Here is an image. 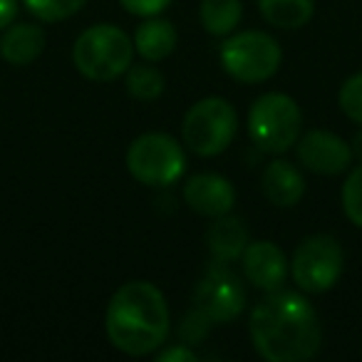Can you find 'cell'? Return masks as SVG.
<instances>
[{
    "label": "cell",
    "instance_id": "7",
    "mask_svg": "<svg viewBox=\"0 0 362 362\" xmlns=\"http://www.w3.org/2000/svg\"><path fill=\"white\" fill-rule=\"evenodd\" d=\"M238 132V115L223 97H204L184 117L181 139L194 154L218 156L231 146Z\"/></svg>",
    "mask_w": 362,
    "mask_h": 362
},
{
    "label": "cell",
    "instance_id": "24",
    "mask_svg": "<svg viewBox=\"0 0 362 362\" xmlns=\"http://www.w3.org/2000/svg\"><path fill=\"white\" fill-rule=\"evenodd\" d=\"M122 8L132 16H139V18H154L161 16L166 8L171 6V0H119Z\"/></svg>",
    "mask_w": 362,
    "mask_h": 362
},
{
    "label": "cell",
    "instance_id": "15",
    "mask_svg": "<svg viewBox=\"0 0 362 362\" xmlns=\"http://www.w3.org/2000/svg\"><path fill=\"white\" fill-rule=\"evenodd\" d=\"M206 246L209 253L216 263H233L243 256L248 246V228L243 226L241 218L236 216H216L206 231Z\"/></svg>",
    "mask_w": 362,
    "mask_h": 362
},
{
    "label": "cell",
    "instance_id": "17",
    "mask_svg": "<svg viewBox=\"0 0 362 362\" xmlns=\"http://www.w3.org/2000/svg\"><path fill=\"white\" fill-rule=\"evenodd\" d=\"M258 13L268 25L281 30H298L310 23L315 3L313 0H258Z\"/></svg>",
    "mask_w": 362,
    "mask_h": 362
},
{
    "label": "cell",
    "instance_id": "26",
    "mask_svg": "<svg viewBox=\"0 0 362 362\" xmlns=\"http://www.w3.org/2000/svg\"><path fill=\"white\" fill-rule=\"evenodd\" d=\"M21 0H0V33L6 30L11 23H16Z\"/></svg>",
    "mask_w": 362,
    "mask_h": 362
},
{
    "label": "cell",
    "instance_id": "14",
    "mask_svg": "<svg viewBox=\"0 0 362 362\" xmlns=\"http://www.w3.org/2000/svg\"><path fill=\"white\" fill-rule=\"evenodd\" d=\"M47 35L35 23H11L0 35V57L13 67L33 65L45 50Z\"/></svg>",
    "mask_w": 362,
    "mask_h": 362
},
{
    "label": "cell",
    "instance_id": "23",
    "mask_svg": "<svg viewBox=\"0 0 362 362\" xmlns=\"http://www.w3.org/2000/svg\"><path fill=\"white\" fill-rule=\"evenodd\" d=\"M337 105L345 112L347 119L362 124V72L347 77L345 85L340 87V95H337Z\"/></svg>",
    "mask_w": 362,
    "mask_h": 362
},
{
    "label": "cell",
    "instance_id": "4",
    "mask_svg": "<svg viewBox=\"0 0 362 362\" xmlns=\"http://www.w3.org/2000/svg\"><path fill=\"white\" fill-rule=\"evenodd\" d=\"M303 112L293 97L266 92L248 110V136L266 154H286L300 139Z\"/></svg>",
    "mask_w": 362,
    "mask_h": 362
},
{
    "label": "cell",
    "instance_id": "3",
    "mask_svg": "<svg viewBox=\"0 0 362 362\" xmlns=\"http://www.w3.org/2000/svg\"><path fill=\"white\" fill-rule=\"evenodd\" d=\"M134 60V42L122 28L100 23L82 33L72 47L77 72L92 82H115Z\"/></svg>",
    "mask_w": 362,
    "mask_h": 362
},
{
    "label": "cell",
    "instance_id": "20",
    "mask_svg": "<svg viewBox=\"0 0 362 362\" xmlns=\"http://www.w3.org/2000/svg\"><path fill=\"white\" fill-rule=\"evenodd\" d=\"M87 0H23V6L42 23H60L85 8Z\"/></svg>",
    "mask_w": 362,
    "mask_h": 362
},
{
    "label": "cell",
    "instance_id": "25",
    "mask_svg": "<svg viewBox=\"0 0 362 362\" xmlns=\"http://www.w3.org/2000/svg\"><path fill=\"white\" fill-rule=\"evenodd\" d=\"M156 362H197V355L192 352V347L179 342L174 347H166L156 355Z\"/></svg>",
    "mask_w": 362,
    "mask_h": 362
},
{
    "label": "cell",
    "instance_id": "27",
    "mask_svg": "<svg viewBox=\"0 0 362 362\" xmlns=\"http://www.w3.org/2000/svg\"><path fill=\"white\" fill-rule=\"evenodd\" d=\"M350 149H352V159H357V164H362V129L355 134V139H352Z\"/></svg>",
    "mask_w": 362,
    "mask_h": 362
},
{
    "label": "cell",
    "instance_id": "19",
    "mask_svg": "<svg viewBox=\"0 0 362 362\" xmlns=\"http://www.w3.org/2000/svg\"><path fill=\"white\" fill-rule=\"evenodd\" d=\"M127 92L139 102H154L164 92V75L154 65H129L127 70Z\"/></svg>",
    "mask_w": 362,
    "mask_h": 362
},
{
    "label": "cell",
    "instance_id": "22",
    "mask_svg": "<svg viewBox=\"0 0 362 362\" xmlns=\"http://www.w3.org/2000/svg\"><path fill=\"white\" fill-rule=\"evenodd\" d=\"M214 320L206 315L204 310H199L197 305L192 308V310L184 315V320H181L179 325V340L184 342V345H199V342L206 340L209 330H211Z\"/></svg>",
    "mask_w": 362,
    "mask_h": 362
},
{
    "label": "cell",
    "instance_id": "16",
    "mask_svg": "<svg viewBox=\"0 0 362 362\" xmlns=\"http://www.w3.org/2000/svg\"><path fill=\"white\" fill-rule=\"evenodd\" d=\"M134 52L146 62H161L174 52L176 42H179V33L171 25V21L154 16L146 18L134 33Z\"/></svg>",
    "mask_w": 362,
    "mask_h": 362
},
{
    "label": "cell",
    "instance_id": "8",
    "mask_svg": "<svg viewBox=\"0 0 362 362\" xmlns=\"http://www.w3.org/2000/svg\"><path fill=\"white\" fill-rule=\"evenodd\" d=\"M345 266V253L335 236L315 233L300 241L291 261V273L305 293H325L337 283Z\"/></svg>",
    "mask_w": 362,
    "mask_h": 362
},
{
    "label": "cell",
    "instance_id": "11",
    "mask_svg": "<svg viewBox=\"0 0 362 362\" xmlns=\"http://www.w3.org/2000/svg\"><path fill=\"white\" fill-rule=\"evenodd\" d=\"M243 276L251 286L271 293L286 283L288 276V258L273 241H248L246 251L241 256Z\"/></svg>",
    "mask_w": 362,
    "mask_h": 362
},
{
    "label": "cell",
    "instance_id": "10",
    "mask_svg": "<svg viewBox=\"0 0 362 362\" xmlns=\"http://www.w3.org/2000/svg\"><path fill=\"white\" fill-rule=\"evenodd\" d=\"M296 154L305 169L313 174L337 176L350 169L352 149L342 136L325 129H313L296 141Z\"/></svg>",
    "mask_w": 362,
    "mask_h": 362
},
{
    "label": "cell",
    "instance_id": "6",
    "mask_svg": "<svg viewBox=\"0 0 362 362\" xmlns=\"http://www.w3.org/2000/svg\"><path fill=\"white\" fill-rule=\"evenodd\" d=\"M218 60L226 75L243 85L271 80L283 62V50L268 33L243 30L226 37L218 50Z\"/></svg>",
    "mask_w": 362,
    "mask_h": 362
},
{
    "label": "cell",
    "instance_id": "1",
    "mask_svg": "<svg viewBox=\"0 0 362 362\" xmlns=\"http://www.w3.org/2000/svg\"><path fill=\"white\" fill-rule=\"evenodd\" d=\"M248 332L256 352L268 362H308L322 342L320 317L313 303L281 288L253 305Z\"/></svg>",
    "mask_w": 362,
    "mask_h": 362
},
{
    "label": "cell",
    "instance_id": "5",
    "mask_svg": "<svg viewBox=\"0 0 362 362\" xmlns=\"http://www.w3.org/2000/svg\"><path fill=\"white\" fill-rule=\"evenodd\" d=\"M127 169L144 187L166 189L184 176L187 154L184 146L164 132H146L127 149Z\"/></svg>",
    "mask_w": 362,
    "mask_h": 362
},
{
    "label": "cell",
    "instance_id": "9",
    "mask_svg": "<svg viewBox=\"0 0 362 362\" xmlns=\"http://www.w3.org/2000/svg\"><path fill=\"white\" fill-rule=\"evenodd\" d=\"M194 305L206 313L214 322L236 320L246 308L241 278L228 271L226 263L214 261L194 288Z\"/></svg>",
    "mask_w": 362,
    "mask_h": 362
},
{
    "label": "cell",
    "instance_id": "2",
    "mask_svg": "<svg viewBox=\"0 0 362 362\" xmlns=\"http://www.w3.org/2000/svg\"><path fill=\"white\" fill-rule=\"evenodd\" d=\"M169 308L154 283L129 281L107 303L105 330L112 347L132 357L159 350L169 337Z\"/></svg>",
    "mask_w": 362,
    "mask_h": 362
},
{
    "label": "cell",
    "instance_id": "18",
    "mask_svg": "<svg viewBox=\"0 0 362 362\" xmlns=\"http://www.w3.org/2000/svg\"><path fill=\"white\" fill-rule=\"evenodd\" d=\"M199 18L206 33L216 37H226L236 30V25L243 18L241 0H202Z\"/></svg>",
    "mask_w": 362,
    "mask_h": 362
},
{
    "label": "cell",
    "instance_id": "12",
    "mask_svg": "<svg viewBox=\"0 0 362 362\" xmlns=\"http://www.w3.org/2000/svg\"><path fill=\"white\" fill-rule=\"evenodd\" d=\"M184 202L194 214L216 218L231 214L236 204V189L221 174H197L184 184Z\"/></svg>",
    "mask_w": 362,
    "mask_h": 362
},
{
    "label": "cell",
    "instance_id": "13",
    "mask_svg": "<svg viewBox=\"0 0 362 362\" xmlns=\"http://www.w3.org/2000/svg\"><path fill=\"white\" fill-rule=\"evenodd\" d=\"M261 189L273 206L291 209L300 204V199L305 197V179H303L300 169L296 164L286 159H273L263 169Z\"/></svg>",
    "mask_w": 362,
    "mask_h": 362
},
{
    "label": "cell",
    "instance_id": "21",
    "mask_svg": "<svg viewBox=\"0 0 362 362\" xmlns=\"http://www.w3.org/2000/svg\"><path fill=\"white\" fill-rule=\"evenodd\" d=\"M342 211L357 228H362V164L352 169L342 184Z\"/></svg>",
    "mask_w": 362,
    "mask_h": 362
}]
</instances>
